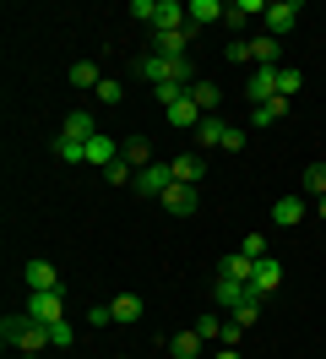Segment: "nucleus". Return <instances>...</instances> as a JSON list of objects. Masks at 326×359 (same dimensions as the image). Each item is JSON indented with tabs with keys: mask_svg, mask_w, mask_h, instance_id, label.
I'll return each instance as SVG.
<instances>
[{
	"mask_svg": "<svg viewBox=\"0 0 326 359\" xmlns=\"http://www.w3.org/2000/svg\"><path fill=\"white\" fill-rule=\"evenodd\" d=\"M87 163H98V169H109V163H120V142L98 131L93 142H87Z\"/></svg>",
	"mask_w": 326,
	"mask_h": 359,
	"instance_id": "4468645a",
	"label": "nucleus"
},
{
	"mask_svg": "<svg viewBox=\"0 0 326 359\" xmlns=\"http://www.w3.org/2000/svg\"><path fill=\"white\" fill-rule=\"evenodd\" d=\"M239 250H245L250 262H261V256H266V240H261V234H245V240H239Z\"/></svg>",
	"mask_w": 326,
	"mask_h": 359,
	"instance_id": "f704fd0d",
	"label": "nucleus"
},
{
	"mask_svg": "<svg viewBox=\"0 0 326 359\" xmlns=\"http://www.w3.org/2000/svg\"><path fill=\"white\" fill-rule=\"evenodd\" d=\"M22 272H27V294H55L60 289V272L49 267V262H27Z\"/></svg>",
	"mask_w": 326,
	"mask_h": 359,
	"instance_id": "9b49d317",
	"label": "nucleus"
},
{
	"mask_svg": "<svg viewBox=\"0 0 326 359\" xmlns=\"http://www.w3.org/2000/svg\"><path fill=\"white\" fill-rule=\"evenodd\" d=\"M304 196H315V202L326 196V163H310V169H304Z\"/></svg>",
	"mask_w": 326,
	"mask_h": 359,
	"instance_id": "c85d7f7f",
	"label": "nucleus"
},
{
	"mask_svg": "<svg viewBox=\"0 0 326 359\" xmlns=\"http://www.w3.org/2000/svg\"><path fill=\"white\" fill-rule=\"evenodd\" d=\"M158 202L169 207L174 218H191V212H196V185H179V180H174V185L163 191V196H158Z\"/></svg>",
	"mask_w": 326,
	"mask_h": 359,
	"instance_id": "9d476101",
	"label": "nucleus"
},
{
	"mask_svg": "<svg viewBox=\"0 0 326 359\" xmlns=\"http://www.w3.org/2000/svg\"><path fill=\"white\" fill-rule=\"evenodd\" d=\"M130 17L152 27V17H158V0H130Z\"/></svg>",
	"mask_w": 326,
	"mask_h": 359,
	"instance_id": "72a5a7b5",
	"label": "nucleus"
},
{
	"mask_svg": "<svg viewBox=\"0 0 326 359\" xmlns=\"http://www.w3.org/2000/svg\"><path fill=\"white\" fill-rule=\"evenodd\" d=\"M136 71H142V76H147L152 88H191V55H185V60H169V55H147V60H142V55H136Z\"/></svg>",
	"mask_w": 326,
	"mask_h": 359,
	"instance_id": "f257e3e1",
	"label": "nucleus"
},
{
	"mask_svg": "<svg viewBox=\"0 0 326 359\" xmlns=\"http://www.w3.org/2000/svg\"><path fill=\"white\" fill-rule=\"evenodd\" d=\"M163 114H169V126H174V131H196V126L207 120V114L196 109V98H191V93H185V98H174V104H169Z\"/></svg>",
	"mask_w": 326,
	"mask_h": 359,
	"instance_id": "423d86ee",
	"label": "nucleus"
},
{
	"mask_svg": "<svg viewBox=\"0 0 326 359\" xmlns=\"http://www.w3.org/2000/svg\"><path fill=\"white\" fill-rule=\"evenodd\" d=\"M278 283H283V267L272 262V256H261V262H256V278H250V289H256L261 299H266V294L278 289Z\"/></svg>",
	"mask_w": 326,
	"mask_h": 359,
	"instance_id": "2eb2a0df",
	"label": "nucleus"
},
{
	"mask_svg": "<svg viewBox=\"0 0 326 359\" xmlns=\"http://www.w3.org/2000/svg\"><path fill=\"white\" fill-rule=\"evenodd\" d=\"M223 136H229V126H223L217 114H207V120L196 126V142H201V147H223Z\"/></svg>",
	"mask_w": 326,
	"mask_h": 359,
	"instance_id": "4be33fe9",
	"label": "nucleus"
},
{
	"mask_svg": "<svg viewBox=\"0 0 326 359\" xmlns=\"http://www.w3.org/2000/svg\"><path fill=\"white\" fill-rule=\"evenodd\" d=\"M250 294H256V289H250V283H234V278H217V283H212V299H217V305H223L229 316H234L239 305L250 299Z\"/></svg>",
	"mask_w": 326,
	"mask_h": 359,
	"instance_id": "0eeeda50",
	"label": "nucleus"
},
{
	"mask_svg": "<svg viewBox=\"0 0 326 359\" xmlns=\"http://www.w3.org/2000/svg\"><path fill=\"white\" fill-rule=\"evenodd\" d=\"M130 185H136V196H163V191L174 185V175H169V163H147Z\"/></svg>",
	"mask_w": 326,
	"mask_h": 359,
	"instance_id": "39448f33",
	"label": "nucleus"
},
{
	"mask_svg": "<svg viewBox=\"0 0 326 359\" xmlns=\"http://www.w3.org/2000/svg\"><path fill=\"white\" fill-rule=\"evenodd\" d=\"M27 316H33V321H43V327H60V321H65L60 289H55V294H27Z\"/></svg>",
	"mask_w": 326,
	"mask_h": 359,
	"instance_id": "7ed1b4c3",
	"label": "nucleus"
},
{
	"mask_svg": "<svg viewBox=\"0 0 326 359\" xmlns=\"http://www.w3.org/2000/svg\"><path fill=\"white\" fill-rule=\"evenodd\" d=\"M98 104H125V88H120V82H114V76H104V82H98Z\"/></svg>",
	"mask_w": 326,
	"mask_h": 359,
	"instance_id": "2f4dec72",
	"label": "nucleus"
},
{
	"mask_svg": "<svg viewBox=\"0 0 326 359\" xmlns=\"http://www.w3.org/2000/svg\"><path fill=\"white\" fill-rule=\"evenodd\" d=\"M299 0H278V6H266V17H261V22H266V33H272V39H283V33H288V27L299 22Z\"/></svg>",
	"mask_w": 326,
	"mask_h": 359,
	"instance_id": "20e7f679",
	"label": "nucleus"
},
{
	"mask_svg": "<svg viewBox=\"0 0 326 359\" xmlns=\"http://www.w3.org/2000/svg\"><path fill=\"white\" fill-rule=\"evenodd\" d=\"M27 359H33V354H27Z\"/></svg>",
	"mask_w": 326,
	"mask_h": 359,
	"instance_id": "79ce46f5",
	"label": "nucleus"
},
{
	"mask_svg": "<svg viewBox=\"0 0 326 359\" xmlns=\"http://www.w3.org/2000/svg\"><path fill=\"white\" fill-rule=\"evenodd\" d=\"M272 224L278 229L304 224V196H278V202H272Z\"/></svg>",
	"mask_w": 326,
	"mask_h": 359,
	"instance_id": "ddd939ff",
	"label": "nucleus"
},
{
	"mask_svg": "<svg viewBox=\"0 0 326 359\" xmlns=\"http://www.w3.org/2000/svg\"><path fill=\"white\" fill-rule=\"evenodd\" d=\"M120 359H130V354H120Z\"/></svg>",
	"mask_w": 326,
	"mask_h": 359,
	"instance_id": "a19ab883",
	"label": "nucleus"
},
{
	"mask_svg": "<svg viewBox=\"0 0 326 359\" xmlns=\"http://www.w3.org/2000/svg\"><path fill=\"white\" fill-rule=\"evenodd\" d=\"M283 114H288V98H272V104H256L250 120H256V126H272V120H283Z\"/></svg>",
	"mask_w": 326,
	"mask_h": 359,
	"instance_id": "c756f323",
	"label": "nucleus"
},
{
	"mask_svg": "<svg viewBox=\"0 0 326 359\" xmlns=\"http://www.w3.org/2000/svg\"><path fill=\"white\" fill-rule=\"evenodd\" d=\"M65 76H71V88H98V82H104V76H98V66H93V60H76V66L65 71Z\"/></svg>",
	"mask_w": 326,
	"mask_h": 359,
	"instance_id": "a878e982",
	"label": "nucleus"
},
{
	"mask_svg": "<svg viewBox=\"0 0 326 359\" xmlns=\"http://www.w3.org/2000/svg\"><path fill=\"white\" fill-rule=\"evenodd\" d=\"M223 327H229V321H223V316H201V321H196V332H201V343H223Z\"/></svg>",
	"mask_w": 326,
	"mask_h": 359,
	"instance_id": "7c9ffc66",
	"label": "nucleus"
},
{
	"mask_svg": "<svg viewBox=\"0 0 326 359\" xmlns=\"http://www.w3.org/2000/svg\"><path fill=\"white\" fill-rule=\"evenodd\" d=\"M109 316H114L120 327H130V321H142V294H120V299L109 305Z\"/></svg>",
	"mask_w": 326,
	"mask_h": 359,
	"instance_id": "6ab92c4d",
	"label": "nucleus"
},
{
	"mask_svg": "<svg viewBox=\"0 0 326 359\" xmlns=\"http://www.w3.org/2000/svg\"><path fill=\"white\" fill-rule=\"evenodd\" d=\"M250 60H256V66H278V39H272V33L250 39Z\"/></svg>",
	"mask_w": 326,
	"mask_h": 359,
	"instance_id": "b1692460",
	"label": "nucleus"
},
{
	"mask_svg": "<svg viewBox=\"0 0 326 359\" xmlns=\"http://www.w3.org/2000/svg\"><path fill=\"white\" fill-rule=\"evenodd\" d=\"M49 337H55V348H71V343H76V332H71V321H60V327H49Z\"/></svg>",
	"mask_w": 326,
	"mask_h": 359,
	"instance_id": "c9c22d12",
	"label": "nucleus"
},
{
	"mask_svg": "<svg viewBox=\"0 0 326 359\" xmlns=\"http://www.w3.org/2000/svg\"><path fill=\"white\" fill-rule=\"evenodd\" d=\"M245 93H250L256 104H272V98H283V93H278V66H256V71H250V88H245Z\"/></svg>",
	"mask_w": 326,
	"mask_h": 359,
	"instance_id": "6e6552de",
	"label": "nucleus"
},
{
	"mask_svg": "<svg viewBox=\"0 0 326 359\" xmlns=\"http://www.w3.org/2000/svg\"><path fill=\"white\" fill-rule=\"evenodd\" d=\"M0 337H6V343H17L22 354H33V359L55 343V337H49V327H43V321H33V316H6V321H0Z\"/></svg>",
	"mask_w": 326,
	"mask_h": 359,
	"instance_id": "f03ea898",
	"label": "nucleus"
},
{
	"mask_svg": "<svg viewBox=\"0 0 326 359\" xmlns=\"http://www.w3.org/2000/svg\"><path fill=\"white\" fill-rule=\"evenodd\" d=\"M223 278H234V283H250V278H256V262H250L245 250H234V256H223Z\"/></svg>",
	"mask_w": 326,
	"mask_h": 359,
	"instance_id": "a211bd4d",
	"label": "nucleus"
},
{
	"mask_svg": "<svg viewBox=\"0 0 326 359\" xmlns=\"http://www.w3.org/2000/svg\"><path fill=\"white\" fill-rule=\"evenodd\" d=\"M179 27H191L185 6H179V0H158V17H152V33H179Z\"/></svg>",
	"mask_w": 326,
	"mask_h": 359,
	"instance_id": "1a4fd4ad",
	"label": "nucleus"
},
{
	"mask_svg": "<svg viewBox=\"0 0 326 359\" xmlns=\"http://www.w3.org/2000/svg\"><path fill=\"white\" fill-rule=\"evenodd\" d=\"M212 359H239V348H217V354Z\"/></svg>",
	"mask_w": 326,
	"mask_h": 359,
	"instance_id": "58836bf2",
	"label": "nucleus"
},
{
	"mask_svg": "<svg viewBox=\"0 0 326 359\" xmlns=\"http://www.w3.org/2000/svg\"><path fill=\"white\" fill-rule=\"evenodd\" d=\"M55 158H60V163H87V147L71 142V136H55Z\"/></svg>",
	"mask_w": 326,
	"mask_h": 359,
	"instance_id": "bb28decb",
	"label": "nucleus"
},
{
	"mask_svg": "<svg viewBox=\"0 0 326 359\" xmlns=\"http://www.w3.org/2000/svg\"><path fill=\"white\" fill-rule=\"evenodd\" d=\"M299 88H304V71L299 66H278V93H283V98H294Z\"/></svg>",
	"mask_w": 326,
	"mask_h": 359,
	"instance_id": "cd10ccee",
	"label": "nucleus"
},
{
	"mask_svg": "<svg viewBox=\"0 0 326 359\" xmlns=\"http://www.w3.org/2000/svg\"><path fill=\"white\" fill-rule=\"evenodd\" d=\"M256 316H261V294H250V299L234 311V321H239V327H256Z\"/></svg>",
	"mask_w": 326,
	"mask_h": 359,
	"instance_id": "473e14b6",
	"label": "nucleus"
},
{
	"mask_svg": "<svg viewBox=\"0 0 326 359\" xmlns=\"http://www.w3.org/2000/svg\"><path fill=\"white\" fill-rule=\"evenodd\" d=\"M169 354H174V359H196V354H201V332L191 327V332L169 337Z\"/></svg>",
	"mask_w": 326,
	"mask_h": 359,
	"instance_id": "5701e85b",
	"label": "nucleus"
},
{
	"mask_svg": "<svg viewBox=\"0 0 326 359\" xmlns=\"http://www.w3.org/2000/svg\"><path fill=\"white\" fill-rule=\"evenodd\" d=\"M191 98H196V109H201V114H212L217 104H223V93H217L212 82H191Z\"/></svg>",
	"mask_w": 326,
	"mask_h": 359,
	"instance_id": "393cba45",
	"label": "nucleus"
},
{
	"mask_svg": "<svg viewBox=\"0 0 326 359\" xmlns=\"http://www.w3.org/2000/svg\"><path fill=\"white\" fill-rule=\"evenodd\" d=\"M60 136H71V142H82V147H87V142L98 136V120H93L87 109H71V114H65V131H60Z\"/></svg>",
	"mask_w": 326,
	"mask_h": 359,
	"instance_id": "f8f14e48",
	"label": "nucleus"
},
{
	"mask_svg": "<svg viewBox=\"0 0 326 359\" xmlns=\"http://www.w3.org/2000/svg\"><path fill=\"white\" fill-rule=\"evenodd\" d=\"M185 17H191L196 27H207V22H223V6H217V0H191Z\"/></svg>",
	"mask_w": 326,
	"mask_h": 359,
	"instance_id": "aec40b11",
	"label": "nucleus"
},
{
	"mask_svg": "<svg viewBox=\"0 0 326 359\" xmlns=\"http://www.w3.org/2000/svg\"><path fill=\"white\" fill-rule=\"evenodd\" d=\"M315 207H321V218H326V196H321V202H315Z\"/></svg>",
	"mask_w": 326,
	"mask_h": 359,
	"instance_id": "ea45409f",
	"label": "nucleus"
},
{
	"mask_svg": "<svg viewBox=\"0 0 326 359\" xmlns=\"http://www.w3.org/2000/svg\"><path fill=\"white\" fill-rule=\"evenodd\" d=\"M169 175L179 180V185H196V180L207 175V163H201V158H196V153H179V158H174V163H169Z\"/></svg>",
	"mask_w": 326,
	"mask_h": 359,
	"instance_id": "f3484780",
	"label": "nucleus"
},
{
	"mask_svg": "<svg viewBox=\"0 0 326 359\" xmlns=\"http://www.w3.org/2000/svg\"><path fill=\"white\" fill-rule=\"evenodd\" d=\"M223 147H229V153H239V147H245V131H239V126H229V136H223Z\"/></svg>",
	"mask_w": 326,
	"mask_h": 359,
	"instance_id": "4c0bfd02",
	"label": "nucleus"
},
{
	"mask_svg": "<svg viewBox=\"0 0 326 359\" xmlns=\"http://www.w3.org/2000/svg\"><path fill=\"white\" fill-rule=\"evenodd\" d=\"M229 60H250V44H245V39H229Z\"/></svg>",
	"mask_w": 326,
	"mask_h": 359,
	"instance_id": "e433bc0d",
	"label": "nucleus"
},
{
	"mask_svg": "<svg viewBox=\"0 0 326 359\" xmlns=\"http://www.w3.org/2000/svg\"><path fill=\"white\" fill-rule=\"evenodd\" d=\"M250 17H266V0H234V6H223V22L229 27H245Z\"/></svg>",
	"mask_w": 326,
	"mask_h": 359,
	"instance_id": "dca6fc26",
	"label": "nucleus"
},
{
	"mask_svg": "<svg viewBox=\"0 0 326 359\" xmlns=\"http://www.w3.org/2000/svg\"><path fill=\"white\" fill-rule=\"evenodd\" d=\"M120 158H125V163L136 169V175H142V169L152 163V153H147V142H142V136H130V142H120Z\"/></svg>",
	"mask_w": 326,
	"mask_h": 359,
	"instance_id": "412c9836",
	"label": "nucleus"
}]
</instances>
